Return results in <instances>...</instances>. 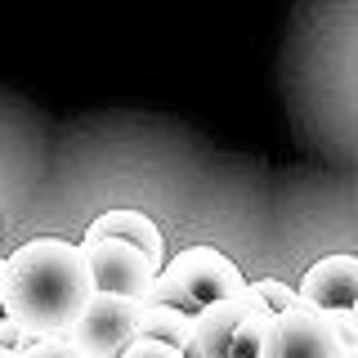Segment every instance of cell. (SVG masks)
Returning <instances> with one entry per match:
<instances>
[{
  "label": "cell",
  "mask_w": 358,
  "mask_h": 358,
  "mask_svg": "<svg viewBox=\"0 0 358 358\" xmlns=\"http://www.w3.org/2000/svg\"><path fill=\"white\" fill-rule=\"evenodd\" d=\"M94 300L81 242L31 238L5 255V313L36 336H67Z\"/></svg>",
  "instance_id": "1"
},
{
  "label": "cell",
  "mask_w": 358,
  "mask_h": 358,
  "mask_svg": "<svg viewBox=\"0 0 358 358\" xmlns=\"http://www.w3.org/2000/svg\"><path fill=\"white\" fill-rule=\"evenodd\" d=\"M139 327H143V300L94 291V300H90L81 309V318L72 322L67 341H72L85 358H121L134 341H139Z\"/></svg>",
  "instance_id": "2"
},
{
  "label": "cell",
  "mask_w": 358,
  "mask_h": 358,
  "mask_svg": "<svg viewBox=\"0 0 358 358\" xmlns=\"http://www.w3.org/2000/svg\"><path fill=\"white\" fill-rule=\"evenodd\" d=\"M162 273L184 287L201 309L220 305V300H242L246 296L242 268L224 251H215V246H184V251H175L171 260H166Z\"/></svg>",
  "instance_id": "3"
},
{
  "label": "cell",
  "mask_w": 358,
  "mask_h": 358,
  "mask_svg": "<svg viewBox=\"0 0 358 358\" xmlns=\"http://www.w3.org/2000/svg\"><path fill=\"white\" fill-rule=\"evenodd\" d=\"M85 264H90V278H94V291L103 296H126V300H143L157 282V268L152 260L130 242H117V238H94L85 242Z\"/></svg>",
  "instance_id": "4"
},
{
  "label": "cell",
  "mask_w": 358,
  "mask_h": 358,
  "mask_svg": "<svg viewBox=\"0 0 358 358\" xmlns=\"http://www.w3.org/2000/svg\"><path fill=\"white\" fill-rule=\"evenodd\" d=\"M268 358H350V350L327 322V313L300 305L296 313H278L273 318Z\"/></svg>",
  "instance_id": "5"
},
{
  "label": "cell",
  "mask_w": 358,
  "mask_h": 358,
  "mask_svg": "<svg viewBox=\"0 0 358 358\" xmlns=\"http://www.w3.org/2000/svg\"><path fill=\"white\" fill-rule=\"evenodd\" d=\"M251 313H268L260 305V296L246 282V296L242 300H220V305L201 309L193 318V345L184 350V358H229L233 354V336Z\"/></svg>",
  "instance_id": "6"
},
{
  "label": "cell",
  "mask_w": 358,
  "mask_h": 358,
  "mask_svg": "<svg viewBox=\"0 0 358 358\" xmlns=\"http://www.w3.org/2000/svg\"><path fill=\"white\" fill-rule=\"evenodd\" d=\"M300 300L318 313L358 309V255L336 251L322 255L318 264H309V273L300 278Z\"/></svg>",
  "instance_id": "7"
},
{
  "label": "cell",
  "mask_w": 358,
  "mask_h": 358,
  "mask_svg": "<svg viewBox=\"0 0 358 358\" xmlns=\"http://www.w3.org/2000/svg\"><path fill=\"white\" fill-rule=\"evenodd\" d=\"M94 238H117V242L139 246V251L152 260L157 273L166 268V260H171L162 229H157V224H152L148 215H143V210H130V206H121V210H103V215H94V220H90L85 242H94Z\"/></svg>",
  "instance_id": "8"
},
{
  "label": "cell",
  "mask_w": 358,
  "mask_h": 358,
  "mask_svg": "<svg viewBox=\"0 0 358 358\" xmlns=\"http://www.w3.org/2000/svg\"><path fill=\"white\" fill-rule=\"evenodd\" d=\"M139 336L162 341V345H175V350H188V345H193V318L179 313V309H166V305H143Z\"/></svg>",
  "instance_id": "9"
},
{
  "label": "cell",
  "mask_w": 358,
  "mask_h": 358,
  "mask_svg": "<svg viewBox=\"0 0 358 358\" xmlns=\"http://www.w3.org/2000/svg\"><path fill=\"white\" fill-rule=\"evenodd\" d=\"M268 341H273V313H251L233 336L229 358H268Z\"/></svg>",
  "instance_id": "10"
},
{
  "label": "cell",
  "mask_w": 358,
  "mask_h": 358,
  "mask_svg": "<svg viewBox=\"0 0 358 358\" xmlns=\"http://www.w3.org/2000/svg\"><path fill=\"white\" fill-rule=\"evenodd\" d=\"M251 291L260 296V305L273 313V318L278 313H296L300 305H305V300H300V287H287L282 278H255Z\"/></svg>",
  "instance_id": "11"
},
{
  "label": "cell",
  "mask_w": 358,
  "mask_h": 358,
  "mask_svg": "<svg viewBox=\"0 0 358 358\" xmlns=\"http://www.w3.org/2000/svg\"><path fill=\"white\" fill-rule=\"evenodd\" d=\"M143 305H166V309H179V313H188V318H197L201 313V305L193 296H188L179 282H171L166 273H157V282H152V291L143 296Z\"/></svg>",
  "instance_id": "12"
},
{
  "label": "cell",
  "mask_w": 358,
  "mask_h": 358,
  "mask_svg": "<svg viewBox=\"0 0 358 358\" xmlns=\"http://www.w3.org/2000/svg\"><path fill=\"white\" fill-rule=\"evenodd\" d=\"M22 358H85V354L76 350L67 336H41V341L31 345V350L22 354Z\"/></svg>",
  "instance_id": "13"
},
{
  "label": "cell",
  "mask_w": 358,
  "mask_h": 358,
  "mask_svg": "<svg viewBox=\"0 0 358 358\" xmlns=\"http://www.w3.org/2000/svg\"><path fill=\"white\" fill-rule=\"evenodd\" d=\"M327 322L336 327V336L345 341V350L358 354V309H336V313H327Z\"/></svg>",
  "instance_id": "14"
},
{
  "label": "cell",
  "mask_w": 358,
  "mask_h": 358,
  "mask_svg": "<svg viewBox=\"0 0 358 358\" xmlns=\"http://www.w3.org/2000/svg\"><path fill=\"white\" fill-rule=\"evenodd\" d=\"M121 358H184V350H175V345H162V341H148V336H139V341H134Z\"/></svg>",
  "instance_id": "15"
},
{
  "label": "cell",
  "mask_w": 358,
  "mask_h": 358,
  "mask_svg": "<svg viewBox=\"0 0 358 358\" xmlns=\"http://www.w3.org/2000/svg\"><path fill=\"white\" fill-rule=\"evenodd\" d=\"M9 313H5V260H0V322H5Z\"/></svg>",
  "instance_id": "16"
},
{
  "label": "cell",
  "mask_w": 358,
  "mask_h": 358,
  "mask_svg": "<svg viewBox=\"0 0 358 358\" xmlns=\"http://www.w3.org/2000/svg\"><path fill=\"white\" fill-rule=\"evenodd\" d=\"M0 358H22V354H14V350H0Z\"/></svg>",
  "instance_id": "17"
}]
</instances>
